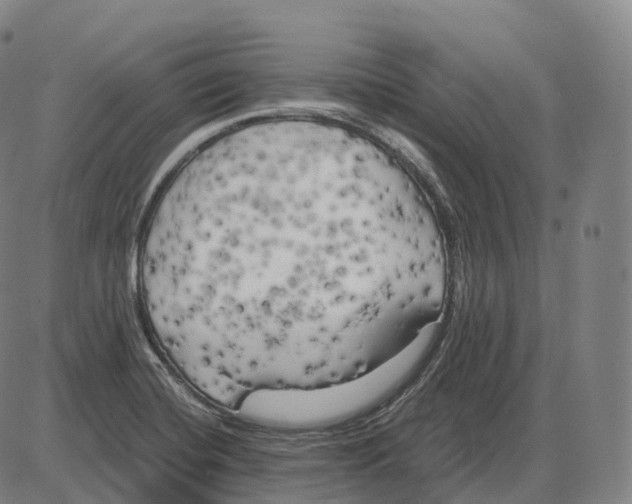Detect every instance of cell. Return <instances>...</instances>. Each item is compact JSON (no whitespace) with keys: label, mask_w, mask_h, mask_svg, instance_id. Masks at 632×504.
Wrapping results in <instances>:
<instances>
[{"label":"cell","mask_w":632,"mask_h":504,"mask_svg":"<svg viewBox=\"0 0 632 504\" xmlns=\"http://www.w3.org/2000/svg\"><path fill=\"white\" fill-rule=\"evenodd\" d=\"M426 347L414 342L375 370L354 380L310 390H264L250 395L254 419L284 428L320 427L380 408L416 373Z\"/></svg>","instance_id":"7a4b0ae2"},{"label":"cell","mask_w":632,"mask_h":504,"mask_svg":"<svg viewBox=\"0 0 632 504\" xmlns=\"http://www.w3.org/2000/svg\"><path fill=\"white\" fill-rule=\"evenodd\" d=\"M224 163L217 162L219 172L279 253L266 261L264 273L186 310L192 332L207 348L253 356L293 357L326 349L361 320L375 298L383 235L367 234L294 257L372 209L375 194L366 186L355 189L286 260V221L273 157L244 153Z\"/></svg>","instance_id":"6da1fadb"},{"label":"cell","mask_w":632,"mask_h":504,"mask_svg":"<svg viewBox=\"0 0 632 504\" xmlns=\"http://www.w3.org/2000/svg\"><path fill=\"white\" fill-rule=\"evenodd\" d=\"M248 361H249V360H248ZM247 364H248V363H247ZM246 367H247V365H246ZM245 369H246V368H245ZM244 372H245V371H244ZM243 375H244V374H243ZM242 379H243V377H242ZM241 383H242V381H241ZM241 396H242V393H241ZM242 402H243V397H242Z\"/></svg>","instance_id":"3957f363"}]
</instances>
